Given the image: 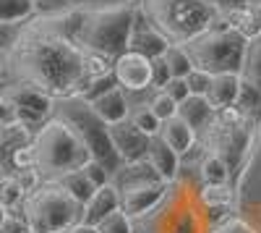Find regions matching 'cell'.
<instances>
[{
  "label": "cell",
  "mask_w": 261,
  "mask_h": 233,
  "mask_svg": "<svg viewBox=\"0 0 261 233\" xmlns=\"http://www.w3.org/2000/svg\"><path fill=\"white\" fill-rule=\"evenodd\" d=\"M186 53L193 60V68H201L212 76L217 74H238L243 60L246 37L230 27L212 24L206 32L186 42Z\"/></svg>",
  "instance_id": "9"
},
{
  "label": "cell",
  "mask_w": 261,
  "mask_h": 233,
  "mask_svg": "<svg viewBox=\"0 0 261 233\" xmlns=\"http://www.w3.org/2000/svg\"><path fill=\"white\" fill-rule=\"evenodd\" d=\"M68 233H99L94 225H84V223H79V225H73Z\"/></svg>",
  "instance_id": "43"
},
{
  "label": "cell",
  "mask_w": 261,
  "mask_h": 233,
  "mask_svg": "<svg viewBox=\"0 0 261 233\" xmlns=\"http://www.w3.org/2000/svg\"><path fill=\"white\" fill-rule=\"evenodd\" d=\"M186 84H188V89H191V95H206L209 92V87H212V74H206V71H201V68H193L188 76H186Z\"/></svg>",
  "instance_id": "35"
},
{
  "label": "cell",
  "mask_w": 261,
  "mask_h": 233,
  "mask_svg": "<svg viewBox=\"0 0 261 233\" xmlns=\"http://www.w3.org/2000/svg\"><path fill=\"white\" fill-rule=\"evenodd\" d=\"M113 76L118 79V87L128 92H141L151 87V60L139 53H123L113 60Z\"/></svg>",
  "instance_id": "12"
},
{
  "label": "cell",
  "mask_w": 261,
  "mask_h": 233,
  "mask_svg": "<svg viewBox=\"0 0 261 233\" xmlns=\"http://www.w3.org/2000/svg\"><path fill=\"white\" fill-rule=\"evenodd\" d=\"M136 6L134 3H120V6H107L89 11L84 8V18L76 34V45L84 53L102 55L107 60H115L128 50L130 29L136 21Z\"/></svg>",
  "instance_id": "3"
},
{
  "label": "cell",
  "mask_w": 261,
  "mask_h": 233,
  "mask_svg": "<svg viewBox=\"0 0 261 233\" xmlns=\"http://www.w3.org/2000/svg\"><path fill=\"white\" fill-rule=\"evenodd\" d=\"M146 160L151 162V168L160 173V178L165 181V183H170V181H175V176H178V168H180V157L170 150V147L160 139V136H151V142H149V152H146Z\"/></svg>",
  "instance_id": "17"
},
{
  "label": "cell",
  "mask_w": 261,
  "mask_h": 233,
  "mask_svg": "<svg viewBox=\"0 0 261 233\" xmlns=\"http://www.w3.org/2000/svg\"><path fill=\"white\" fill-rule=\"evenodd\" d=\"M199 178H201V183H230V181H232L227 165H225L220 157L206 155V152H204V160H201V165H199ZM230 186H232V183H230Z\"/></svg>",
  "instance_id": "27"
},
{
  "label": "cell",
  "mask_w": 261,
  "mask_h": 233,
  "mask_svg": "<svg viewBox=\"0 0 261 233\" xmlns=\"http://www.w3.org/2000/svg\"><path fill=\"white\" fill-rule=\"evenodd\" d=\"M167 48H170V42L149 24L141 11H136V21H134V29H130V39H128V53H139L146 60H154V58H162Z\"/></svg>",
  "instance_id": "15"
},
{
  "label": "cell",
  "mask_w": 261,
  "mask_h": 233,
  "mask_svg": "<svg viewBox=\"0 0 261 233\" xmlns=\"http://www.w3.org/2000/svg\"><path fill=\"white\" fill-rule=\"evenodd\" d=\"M21 215L27 220L29 233H68L81 223L84 204L63 192L55 181H45L24 197Z\"/></svg>",
  "instance_id": "7"
},
{
  "label": "cell",
  "mask_w": 261,
  "mask_h": 233,
  "mask_svg": "<svg viewBox=\"0 0 261 233\" xmlns=\"http://www.w3.org/2000/svg\"><path fill=\"white\" fill-rule=\"evenodd\" d=\"M16 181H18V186L24 189V192L29 194V192H34V189L39 186V181H42V176L34 171V168H29V171H18L16 176H13Z\"/></svg>",
  "instance_id": "40"
},
{
  "label": "cell",
  "mask_w": 261,
  "mask_h": 233,
  "mask_svg": "<svg viewBox=\"0 0 261 233\" xmlns=\"http://www.w3.org/2000/svg\"><path fill=\"white\" fill-rule=\"evenodd\" d=\"M199 199L206 209H227L232 202V186L230 183H201Z\"/></svg>",
  "instance_id": "25"
},
{
  "label": "cell",
  "mask_w": 261,
  "mask_h": 233,
  "mask_svg": "<svg viewBox=\"0 0 261 233\" xmlns=\"http://www.w3.org/2000/svg\"><path fill=\"white\" fill-rule=\"evenodd\" d=\"M253 11V18H256V27L261 29V6H256V8H251Z\"/></svg>",
  "instance_id": "44"
},
{
  "label": "cell",
  "mask_w": 261,
  "mask_h": 233,
  "mask_svg": "<svg viewBox=\"0 0 261 233\" xmlns=\"http://www.w3.org/2000/svg\"><path fill=\"white\" fill-rule=\"evenodd\" d=\"M149 108H151V113H154V115H157L162 123L178 115V102H172V100H170L165 92H157L154 97H151Z\"/></svg>",
  "instance_id": "33"
},
{
  "label": "cell",
  "mask_w": 261,
  "mask_h": 233,
  "mask_svg": "<svg viewBox=\"0 0 261 233\" xmlns=\"http://www.w3.org/2000/svg\"><path fill=\"white\" fill-rule=\"evenodd\" d=\"M0 76H3V55H0Z\"/></svg>",
  "instance_id": "47"
},
{
  "label": "cell",
  "mask_w": 261,
  "mask_h": 233,
  "mask_svg": "<svg viewBox=\"0 0 261 233\" xmlns=\"http://www.w3.org/2000/svg\"><path fill=\"white\" fill-rule=\"evenodd\" d=\"M120 207V197H118V189L113 183H107L102 189L92 194V199L84 204V215H81V223L84 225H97L99 220H105L110 213Z\"/></svg>",
  "instance_id": "16"
},
{
  "label": "cell",
  "mask_w": 261,
  "mask_h": 233,
  "mask_svg": "<svg viewBox=\"0 0 261 233\" xmlns=\"http://www.w3.org/2000/svg\"><path fill=\"white\" fill-rule=\"evenodd\" d=\"M160 92H165L172 102H183V100H188L191 97V89H188V84H186V79H170L165 87L160 89Z\"/></svg>",
  "instance_id": "36"
},
{
  "label": "cell",
  "mask_w": 261,
  "mask_h": 233,
  "mask_svg": "<svg viewBox=\"0 0 261 233\" xmlns=\"http://www.w3.org/2000/svg\"><path fill=\"white\" fill-rule=\"evenodd\" d=\"M160 139L170 147L172 152H175L178 157H183L186 152H191V147L196 144V131L188 129V126L175 115V118H170L162 123V129H160Z\"/></svg>",
  "instance_id": "20"
},
{
  "label": "cell",
  "mask_w": 261,
  "mask_h": 233,
  "mask_svg": "<svg viewBox=\"0 0 261 233\" xmlns=\"http://www.w3.org/2000/svg\"><path fill=\"white\" fill-rule=\"evenodd\" d=\"M209 233H256V230L246 220H241V218H230L225 223H217Z\"/></svg>",
  "instance_id": "38"
},
{
  "label": "cell",
  "mask_w": 261,
  "mask_h": 233,
  "mask_svg": "<svg viewBox=\"0 0 261 233\" xmlns=\"http://www.w3.org/2000/svg\"><path fill=\"white\" fill-rule=\"evenodd\" d=\"M256 6H261V0H251V8H256Z\"/></svg>",
  "instance_id": "46"
},
{
  "label": "cell",
  "mask_w": 261,
  "mask_h": 233,
  "mask_svg": "<svg viewBox=\"0 0 261 233\" xmlns=\"http://www.w3.org/2000/svg\"><path fill=\"white\" fill-rule=\"evenodd\" d=\"M92 110L107 123V126H115L120 121H128V102H125V95L120 92V87L110 89L107 95L97 97L89 102Z\"/></svg>",
  "instance_id": "19"
},
{
  "label": "cell",
  "mask_w": 261,
  "mask_h": 233,
  "mask_svg": "<svg viewBox=\"0 0 261 233\" xmlns=\"http://www.w3.org/2000/svg\"><path fill=\"white\" fill-rule=\"evenodd\" d=\"M130 228L134 233H209L214 223L199 199V186L175 176L162 199L146 215L130 220Z\"/></svg>",
  "instance_id": "2"
},
{
  "label": "cell",
  "mask_w": 261,
  "mask_h": 233,
  "mask_svg": "<svg viewBox=\"0 0 261 233\" xmlns=\"http://www.w3.org/2000/svg\"><path fill=\"white\" fill-rule=\"evenodd\" d=\"M238 76L261 92V29L246 39L243 60H241V71H238Z\"/></svg>",
  "instance_id": "21"
},
{
  "label": "cell",
  "mask_w": 261,
  "mask_h": 233,
  "mask_svg": "<svg viewBox=\"0 0 261 233\" xmlns=\"http://www.w3.org/2000/svg\"><path fill=\"white\" fill-rule=\"evenodd\" d=\"M27 192L18 186V181L13 176H6L0 178V204H3L6 209H13V207H21V202H24Z\"/></svg>",
  "instance_id": "30"
},
{
  "label": "cell",
  "mask_w": 261,
  "mask_h": 233,
  "mask_svg": "<svg viewBox=\"0 0 261 233\" xmlns=\"http://www.w3.org/2000/svg\"><path fill=\"white\" fill-rule=\"evenodd\" d=\"M212 115H214V108L201 95H191L188 100H183L178 105V118L193 131H204L206 123L212 121Z\"/></svg>",
  "instance_id": "22"
},
{
  "label": "cell",
  "mask_w": 261,
  "mask_h": 233,
  "mask_svg": "<svg viewBox=\"0 0 261 233\" xmlns=\"http://www.w3.org/2000/svg\"><path fill=\"white\" fill-rule=\"evenodd\" d=\"M110 142L115 147L120 162H139V160H146L151 139L146 134H141L130 121H120V123L110 126Z\"/></svg>",
  "instance_id": "14"
},
{
  "label": "cell",
  "mask_w": 261,
  "mask_h": 233,
  "mask_svg": "<svg viewBox=\"0 0 261 233\" xmlns=\"http://www.w3.org/2000/svg\"><path fill=\"white\" fill-rule=\"evenodd\" d=\"M6 63L16 81L32 84L53 100L79 95L84 87V50L76 42L53 34L39 21L18 32L6 50Z\"/></svg>",
  "instance_id": "1"
},
{
  "label": "cell",
  "mask_w": 261,
  "mask_h": 233,
  "mask_svg": "<svg viewBox=\"0 0 261 233\" xmlns=\"http://www.w3.org/2000/svg\"><path fill=\"white\" fill-rule=\"evenodd\" d=\"M141 13L170 45H186L217 18L209 0H144Z\"/></svg>",
  "instance_id": "6"
},
{
  "label": "cell",
  "mask_w": 261,
  "mask_h": 233,
  "mask_svg": "<svg viewBox=\"0 0 261 233\" xmlns=\"http://www.w3.org/2000/svg\"><path fill=\"white\" fill-rule=\"evenodd\" d=\"M232 108H235L238 113H243L246 118L258 121V115H261V92L241 79V89H238V97H235Z\"/></svg>",
  "instance_id": "26"
},
{
  "label": "cell",
  "mask_w": 261,
  "mask_h": 233,
  "mask_svg": "<svg viewBox=\"0 0 261 233\" xmlns=\"http://www.w3.org/2000/svg\"><path fill=\"white\" fill-rule=\"evenodd\" d=\"M79 171L86 176V181H89L94 189H102V186H107L110 183V173L105 171V165H99L97 160H86Z\"/></svg>",
  "instance_id": "34"
},
{
  "label": "cell",
  "mask_w": 261,
  "mask_h": 233,
  "mask_svg": "<svg viewBox=\"0 0 261 233\" xmlns=\"http://www.w3.org/2000/svg\"><path fill=\"white\" fill-rule=\"evenodd\" d=\"M238 89H241V76L238 74H217L212 76V87L204 97L214 110H225L235 105Z\"/></svg>",
  "instance_id": "18"
},
{
  "label": "cell",
  "mask_w": 261,
  "mask_h": 233,
  "mask_svg": "<svg viewBox=\"0 0 261 233\" xmlns=\"http://www.w3.org/2000/svg\"><path fill=\"white\" fill-rule=\"evenodd\" d=\"M53 115L71 126L79 142L84 144V150L89 152V157L97 160L99 165H105V171L110 176H115L120 171L123 162L110 142V126L92 110V105L84 97L71 95V97L53 100Z\"/></svg>",
  "instance_id": "5"
},
{
  "label": "cell",
  "mask_w": 261,
  "mask_h": 233,
  "mask_svg": "<svg viewBox=\"0 0 261 233\" xmlns=\"http://www.w3.org/2000/svg\"><path fill=\"white\" fill-rule=\"evenodd\" d=\"M32 136L34 131L18 121L0 126V178L34 168Z\"/></svg>",
  "instance_id": "10"
},
{
  "label": "cell",
  "mask_w": 261,
  "mask_h": 233,
  "mask_svg": "<svg viewBox=\"0 0 261 233\" xmlns=\"http://www.w3.org/2000/svg\"><path fill=\"white\" fill-rule=\"evenodd\" d=\"M0 233H29V228H27V220H24V215H6V220H3V225H0Z\"/></svg>",
  "instance_id": "41"
},
{
  "label": "cell",
  "mask_w": 261,
  "mask_h": 233,
  "mask_svg": "<svg viewBox=\"0 0 261 233\" xmlns=\"http://www.w3.org/2000/svg\"><path fill=\"white\" fill-rule=\"evenodd\" d=\"M32 155H34V171L45 181H55L71 171H79L86 160H92L89 152L84 150V144L79 142V136L73 134V129L55 115H50L34 131Z\"/></svg>",
  "instance_id": "4"
},
{
  "label": "cell",
  "mask_w": 261,
  "mask_h": 233,
  "mask_svg": "<svg viewBox=\"0 0 261 233\" xmlns=\"http://www.w3.org/2000/svg\"><path fill=\"white\" fill-rule=\"evenodd\" d=\"M34 16V0H0V27H21Z\"/></svg>",
  "instance_id": "23"
},
{
  "label": "cell",
  "mask_w": 261,
  "mask_h": 233,
  "mask_svg": "<svg viewBox=\"0 0 261 233\" xmlns=\"http://www.w3.org/2000/svg\"><path fill=\"white\" fill-rule=\"evenodd\" d=\"M212 8L217 16H230V13H238V11H246L251 8V0H209Z\"/></svg>",
  "instance_id": "37"
},
{
  "label": "cell",
  "mask_w": 261,
  "mask_h": 233,
  "mask_svg": "<svg viewBox=\"0 0 261 233\" xmlns=\"http://www.w3.org/2000/svg\"><path fill=\"white\" fill-rule=\"evenodd\" d=\"M55 183L63 189V192H68L79 204H86L92 199V194L97 192V189L86 181V176L81 173V171H71V173H65V176H60V178H55Z\"/></svg>",
  "instance_id": "24"
},
{
  "label": "cell",
  "mask_w": 261,
  "mask_h": 233,
  "mask_svg": "<svg viewBox=\"0 0 261 233\" xmlns=\"http://www.w3.org/2000/svg\"><path fill=\"white\" fill-rule=\"evenodd\" d=\"M162 58L167 63V71H170L172 79H186L193 71V60L188 58V53H186L183 45H170Z\"/></svg>",
  "instance_id": "28"
},
{
  "label": "cell",
  "mask_w": 261,
  "mask_h": 233,
  "mask_svg": "<svg viewBox=\"0 0 261 233\" xmlns=\"http://www.w3.org/2000/svg\"><path fill=\"white\" fill-rule=\"evenodd\" d=\"M99 233H134V228H130V218L123 213V209L118 207L115 213H110L105 220H99L94 225Z\"/></svg>",
  "instance_id": "32"
},
{
  "label": "cell",
  "mask_w": 261,
  "mask_h": 233,
  "mask_svg": "<svg viewBox=\"0 0 261 233\" xmlns=\"http://www.w3.org/2000/svg\"><path fill=\"white\" fill-rule=\"evenodd\" d=\"M128 121L136 126V129L141 131V134H146L149 139L151 136H160V129H162V121L151 113V108L149 105H139V108L134 110V113H128Z\"/></svg>",
  "instance_id": "29"
},
{
  "label": "cell",
  "mask_w": 261,
  "mask_h": 233,
  "mask_svg": "<svg viewBox=\"0 0 261 233\" xmlns=\"http://www.w3.org/2000/svg\"><path fill=\"white\" fill-rule=\"evenodd\" d=\"M3 97L13 108L16 121L29 126V129L37 126V123H45L53 115V97L45 95L42 89H37V87H32V84L11 81L8 87L3 89Z\"/></svg>",
  "instance_id": "11"
},
{
  "label": "cell",
  "mask_w": 261,
  "mask_h": 233,
  "mask_svg": "<svg viewBox=\"0 0 261 233\" xmlns=\"http://www.w3.org/2000/svg\"><path fill=\"white\" fill-rule=\"evenodd\" d=\"M6 215H8V209H6L3 204H0V225H3V220H6Z\"/></svg>",
  "instance_id": "45"
},
{
  "label": "cell",
  "mask_w": 261,
  "mask_h": 233,
  "mask_svg": "<svg viewBox=\"0 0 261 233\" xmlns=\"http://www.w3.org/2000/svg\"><path fill=\"white\" fill-rule=\"evenodd\" d=\"M170 79H172V76H170V71H167L165 58H154V60H151V87H160V89H162Z\"/></svg>",
  "instance_id": "39"
},
{
  "label": "cell",
  "mask_w": 261,
  "mask_h": 233,
  "mask_svg": "<svg viewBox=\"0 0 261 233\" xmlns=\"http://www.w3.org/2000/svg\"><path fill=\"white\" fill-rule=\"evenodd\" d=\"M118 87V79L113 76V71L110 74H105V76H99V79H94V81H89L86 87L79 92V97H84L86 102H92V100H97V97H102V95H107L110 89H115Z\"/></svg>",
  "instance_id": "31"
},
{
  "label": "cell",
  "mask_w": 261,
  "mask_h": 233,
  "mask_svg": "<svg viewBox=\"0 0 261 233\" xmlns=\"http://www.w3.org/2000/svg\"><path fill=\"white\" fill-rule=\"evenodd\" d=\"M16 121V113H13V108L8 105V100L0 95V126H6V123H13Z\"/></svg>",
  "instance_id": "42"
},
{
  "label": "cell",
  "mask_w": 261,
  "mask_h": 233,
  "mask_svg": "<svg viewBox=\"0 0 261 233\" xmlns=\"http://www.w3.org/2000/svg\"><path fill=\"white\" fill-rule=\"evenodd\" d=\"M165 189H167L165 181H146V183H134V186L118 189L120 209H123L130 220H136V218L146 215L149 209L162 199Z\"/></svg>",
  "instance_id": "13"
},
{
  "label": "cell",
  "mask_w": 261,
  "mask_h": 233,
  "mask_svg": "<svg viewBox=\"0 0 261 233\" xmlns=\"http://www.w3.org/2000/svg\"><path fill=\"white\" fill-rule=\"evenodd\" d=\"M253 118H246L243 113H238L235 108H225V110H214L212 121L204 129V150L206 155L220 157L230 176L235 178L241 165L253 144V131H256Z\"/></svg>",
  "instance_id": "8"
}]
</instances>
